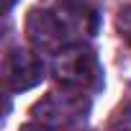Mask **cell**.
<instances>
[{
	"instance_id": "6da1fadb",
	"label": "cell",
	"mask_w": 131,
	"mask_h": 131,
	"mask_svg": "<svg viewBox=\"0 0 131 131\" xmlns=\"http://www.w3.org/2000/svg\"><path fill=\"white\" fill-rule=\"evenodd\" d=\"M54 75L67 88L88 90V88L100 85V64H98V57L90 49H85L82 44H72V46L62 49L57 54Z\"/></svg>"
},
{
	"instance_id": "8992f818",
	"label": "cell",
	"mask_w": 131,
	"mask_h": 131,
	"mask_svg": "<svg viewBox=\"0 0 131 131\" xmlns=\"http://www.w3.org/2000/svg\"><path fill=\"white\" fill-rule=\"evenodd\" d=\"M18 131H51V128L44 126V123H26V126H21Z\"/></svg>"
},
{
	"instance_id": "277c9868",
	"label": "cell",
	"mask_w": 131,
	"mask_h": 131,
	"mask_svg": "<svg viewBox=\"0 0 131 131\" xmlns=\"http://www.w3.org/2000/svg\"><path fill=\"white\" fill-rule=\"evenodd\" d=\"M108 131H131V100L123 103V105L113 113V118H111V123H108Z\"/></svg>"
},
{
	"instance_id": "7a4b0ae2",
	"label": "cell",
	"mask_w": 131,
	"mask_h": 131,
	"mask_svg": "<svg viewBox=\"0 0 131 131\" xmlns=\"http://www.w3.org/2000/svg\"><path fill=\"white\" fill-rule=\"evenodd\" d=\"M26 28H28V36H31V41L39 46V49H44V51H54V54H59L62 49H67V46H72V41H70V26H67V21L62 18V13L57 10V8H34L31 10V16H28V21H26Z\"/></svg>"
},
{
	"instance_id": "3957f363",
	"label": "cell",
	"mask_w": 131,
	"mask_h": 131,
	"mask_svg": "<svg viewBox=\"0 0 131 131\" xmlns=\"http://www.w3.org/2000/svg\"><path fill=\"white\" fill-rule=\"evenodd\" d=\"M44 77V64L31 49H13L3 62V80L10 90H28Z\"/></svg>"
},
{
	"instance_id": "52a82bcc",
	"label": "cell",
	"mask_w": 131,
	"mask_h": 131,
	"mask_svg": "<svg viewBox=\"0 0 131 131\" xmlns=\"http://www.w3.org/2000/svg\"><path fill=\"white\" fill-rule=\"evenodd\" d=\"M13 3H16V0H3V8H5V10H10V8H13Z\"/></svg>"
},
{
	"instance_id": "5b68a950",
	"label": "cell",
	"mask_w": 131,
	"mask_h": 131,
	"mask_svg": "<svg viewBox=\"0 0 131 131\" xmlns=\"http://www.w3.org/2000/svg\"><path fill=\"white\" fill-rule=\"evenodd\" d=\"M118 26H121V31H123V36L131 41V8H126L123 13H121V21H118Z\"/></svg>"
}]
</instances>
